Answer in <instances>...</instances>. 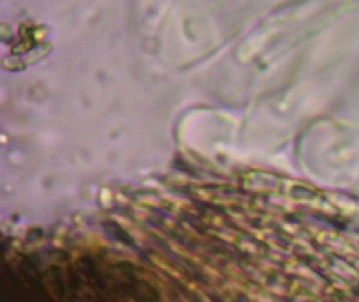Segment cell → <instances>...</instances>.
<instances>
[{
	"instance_id": "1",
	"label": "cell",
	"mask_w": 359,
	"mask_h": 302,
	"mask_svg": "<svg viewBox=\"0 0 359 302\" xmlns=\"http://www.w3.org/2000/svg\"><path fill=\"white\" fill-rule=\"evenodd\" d=\"M104 228H105L106 233H109L111 238H114L118 241L126 244L128 247H132V249H137L135 242L132 239L131 236L128 235L126 231H124L122 227L118 225V223H114V222L111 221L106 222V223H104Z\"/></svg>"
}]
</instances>
